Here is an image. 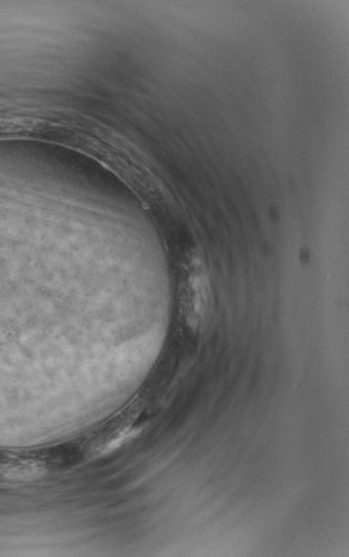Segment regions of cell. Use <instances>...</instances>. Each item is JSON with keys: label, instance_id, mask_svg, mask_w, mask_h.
<instances>
[{"label": "cell", "instance_id": "6da1fadb", "mask_svg": "<svg viewBox=\"0 0 349 557\" xmlns=\"http://www.w3.org/2000/svg\"><path fill=\"white\" fill-rule=\"evenodd\" d=\"M144 408V401L135 399L86 436L91 459L102 458L128 442Z\"/></svg>", "mask_w": 349, "mask_h": 557}]
</instances>
